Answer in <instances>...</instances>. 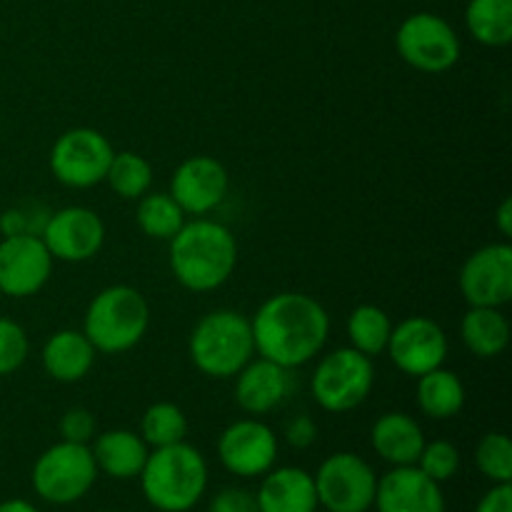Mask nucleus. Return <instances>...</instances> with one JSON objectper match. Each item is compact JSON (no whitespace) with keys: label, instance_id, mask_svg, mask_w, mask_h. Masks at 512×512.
I'll return each mask as SVG.
<instances>
[{"label":"nucleus","instance_id":"nucleus-30","mask_svg":"<svg viewBox=\"0 0 512 512\" xmlns=\"http://www.w3.org/2000/svg\"><path fill=\"white\" fill-rule=\"evenodd\" d=\"M475 465L493 485L512 483V443L505 433H488L475 448Z\"/></svg>","mask_w":512,"mask_h":512},{"label":"nucleus","instance_id":"nucleus-26","mask_svg":"<svg viewBox=\"0 0 512 512\" xmlns=\"http://www.w3.org/2000/svg\"><path fill=\"white\" fill-rule=\"evenodd\" d=\"M390 333H393V320L378 305H358L348 318V340L350 348L368 355L370 360L383 355L388 350Z\"/></svg>","mask_w":512,"mask_h":512},{"label":"nucleus","instance_id":"nucleus-8","mask_svg":"<svg viewBox=\"0 0 512 512\" xmlns=\"http://www.w3.org/2000/svg\"><path fill=\"white\" fill-rule=\"evenodd\" d=\"M395 48L410 68L430 75L450 70L463 53L453 25L443 15L428 13V10L408 15L400 23L395 33Z\"/></svg>","mask_w":512,"mask_h":512},{"label":"nucleus","instance_id":"nucleus-1","mask_svg":"<svg viewBox=\"0 0 512 512\" xmlns=\"http://www.w3.org/2000/svg\"><path fill=\"white\" fill-rule=\"evenodd\" d=\"M255 355L295 370L318 358L330 335V315L313 295H270L253 320Z\"/></svg>","mask_w":512,"mask_h":512},{"label":"nucleus","instance_id":"nucleus-33","mask_svg":"<svg viewBox=\"0 0 512 512\" xmlns=\"http://www.w3.org/2000/svg\"><path fill=\"white\" fill-rule=\"evenodd\" d=\"M30 355L28 333L13 318L0 315V378L18 373Z\"/></svg>","mask_w":512,"mask_h":512},{"label":"nucleus","instance_id":"nucleus-34","mask_svg":"<svg viewBox=\"0 0 512 512\" xmlns=\"http://www.w3.org/2000/svg\"><path fill=\"white\" fill-rule=\"evenodd\" d=\"M60 438L68 440V443H80L90 445L93 438L98 435V420L90 413L88 408H68L60 418Z\"/></svg>","mask_w":512,"mask_h":512},{"label":"nucleus","instance_id":"nucleus-7","mask_svg":"<svg viewBox=\"0 0 512 512\" xmlns=\"http://www.w3.org/2000/svg\"><path fill=\"white\" fill-rule=\"evenodd\" d=\"M375 385V368L368 355L338 348L325 355L313 370L310 393L325 413L343 415L360 408Z\"/></svg>","mask_w":512,"mask_h":512},{"label":"nucleus","instance_id":"nucleus-5","mask_svg":"<svg viewBox=\"0 0 512 512\" xmlns=\"http://www.w3.org/2000/svg\"><path fill=\"white\" fill-rule=\"evenodd\" d=\"M150 328V305L133 285H110L93 300L83 318V333L98 353L120 355L133 350Z\"/></svg>","mask_w":512,"mask_h":512},{"label":"nucleus","instance_id":"nucleus-24","mask_svg":"<svg viewBox=\"0 0 512 512\" xmlns=\"http://www.w3.org/2000/svg\"><path fill=\"white\" fill-rule=\"evenodd\" d=\"M418 408L430 420H450L465 408V385L443 365L418 378Z\"/></svg>","mask_w":512,"mask_h":512},{"label":"nucleus","instance_id":"nucleus-12","mask_svg":"<svg viewBox=\"0 0 512 512\" xmlns=\"http://www.w3.org/2000/svg\"><path fill=\"white\" fill-rule=\"evenodd\" d=\"M460 293L470 308H503L512 300V245L490 243L460 268Z\"/></svg>","mask_w":512,"mask_h":512},{"label":"nucleus","instance_id":"nucleus-36","mask_svg":"<svg viewBox=\"0 0 512 512\" xmlns=\"http://www.w3.org/2000/svg\"><path fill=\"white\" fill-rule=\"evenodd\" d=\"M318 438V425L310 415H298L285 425V443L295 450H305Z\"/></svg>","mask_w":512,"mask_h":512},{"label":"nucleus","instance_id":"nucleus-31","mask_svg":"<svg viewBox=\"0 0 512 512\" xmlns=\"http://www.w3.org/2000/svg\"><path fill=\"white\" fill-rule=\"evenodd\" d=\"M50 213L53 210L40 203V200H20V203L10 205L0 215V235L3 238H10V235H40Z\"/></svg>","mask_w":512,"mask_h":512},{"label":"nucleus","instance_id":"nucleus-19","mask_svg":"<svg viewBox=\"0 0 512 512\" xmlns=\"http://www.w3.org/2000/svg\"><path fill=\"white\" fill-rule=\"evenodd\" d=\"M260 512H318V493L315 480L308 470L273 468L263 475L258 490H255Z\"/></svg>","mask_w":512,"mask_h":512},{"label":"nucleus","instance_id":"nucleus-29","mask_svg":"<svg viewBox=\"0 0 512 512\" xmlns=\"http://www.w3.org/2000/svg\"><path fill=\"white\" fill-rule=\"evenodd\" d=\"M140 438L150 450L183 443L188 438V415L175 403H153L140 418Z\"/></svg>","mask_w":512,"mask_h":512},{"label":"nucleus","instance_id":"nucleus-28","mask_svg":"<svg viewBox=\"0 0 512 512\" xmlns=\"http://www.w3.org/2000/svg\"><path fill=\"white\" fill-rule=\"evenodd\" d=\"M105 183L110 185V190L118 198L138 200L153 185V165H150V160L145 155L133 153V150H123V153H115L113 160H110Z\"/></svg>","mask_w":512,"mask_h":512},{"label":"nucleus","instance_id":"nucleus-6","mask_svg":"<svg viewBox=\"0 0 512 512\" xmlns=\"http://www.w3.org/2000/svg\"><path fill=\"white\" fill-rule=\"evenodd\" d=\"M98 475L90 445L60 440L38 455L30 470V483L40 500L63 508L83 500L93 490Z\"/></svg>","mask_w":512,"mask_h":512},{"label":"nucleus","instance_id":"nucleus-21","mask_svg":"<svg viewBox=\"0 0 512 512\" xmlns=\"http://www.w3.org/2000/svg\"><path fill=\"white\" fill-rule=\"evenodd\" d=\"M98 350L90 345L83 330H58L43 345V370L55 383H80L93 370Z\"/></svg>","mask_w":512,"mask_h":512},{"label":"nucleus","instance_id":"nucleus-38","mask_svg":"<svg viewBox=\"0 0 512 512\" xmlns=\"http://www.w3.org/2000/svg\"><path fill=\"white\" fill-rule=\"evenodd\" d=\"M495 228H498V233L503 235L505 240L512 238V200L510 198H503V203H500L498 210H495Z\"/></svg>","mask_w":512,"mask_h":512},{"label":"nucleus","instance_id":"nucleus-32","mask_svg":"<svg viewBox=\"0 0 512 512\" xmlns=\"http://www.w3.org/2000/svg\"><path fill=\"white\" fill-rule=\"evenodd\" d=\"M415 465H418V468L423 470L428 478H433L435 483L443 485L458 475L460 450L455 448L450 440H433V443H428V440H425L423 453H420L418 463Z\"/></svg>","mask_w":512,"mask_h":512},{"label":"nucleus","instance_id":"nucleus-20","mask_svg":"<svg viewBox=\"0 0 512 512\" xmlns=\"http://www.w3.org/2000/svg\"><path fill=\"white\" fill-rule=\"evenodd\" d=\"M370 445L375 455L393 468L418 463L425 445V433L408 413H383L370 428Z\"/></svg>","mask_w":512,"mask_h":512},{"label":"nucleus","instance_id":"nucleus-10","mask_svg":"<svg viewBox=\"0 0 512 512\" xmlns=\"http://www.w3.org/2000/svg\"><path fill=\"white\" fill-rule=\"evenodd\" d=\"M113 143L95 128H70L50 148V170L65 188L85 190L108 175Z\"/></svg>","mask_w":512,"mask_h":512},{"label":"nucleus","instance_id":"nucleus-40","mask_svg":"<svg viewBox=\"0 0 512 512\" xmlns=\"http://www.w3.org/2000/svg\"><path fill=\"white\" fill-rule=\"evenodd\" d=\"M103 512H118V510H103Z\"/></svg>","mask_w":512,"mask_h":512},{"label":"nucleus","instance_id":"nucleus-17","mask_svg":"<svg viewBox=\"0 0 512 512\" xmlns=\"http://www.w3.org/2000/svg\"><path fill=\"white\" fill-rule=\"evenodd\" d=\"M373 508L378 512H445L443 485L418 465L390 468L378 478Z\"/></svg>","mask_w":512,"mask_h":512},{"label":"nucleus","instance_id":"nucleus-18","mask_svg":"<svg viewBox=\"0 0 512 512\" xmlns=\"http://www.w3.org/2000/svg\"><path fill=\"white\" fill-rule=\"evenodd\" d=\"M290 393V370L265 358H253L235 375V403L248 415H268Z\"/></svg>","mask_w":512,"mask_h":512},{"label":"nucleus","instance_id":"nucleus-16","mask_svg":"<svg viewBox=\"0 0 512 512\" xmlns=\"http://www.w3.org/2000/svg\"><path fill=\"white\" fill-rule=\"evenodd\" d=\"M228 188V170L210 155H190L173 170L170 178V195L185 215L213 213L225 200Z\"/></svg>","mask_w":512,"mask_h":512},{"label":"nucleus","instance_id":"nucleus-3","mask_svg":"<svg viewBox=\"0 0 512 512\" xmlns=\"http://www.w3.org/2000/svg\"><path fill=\"white\" fill-rule=\"evenodd\" d=\"M138 478L150 508L190 512L208 490V463L198 448L183 440L150 450Z\"/></svg>","mask_w":512,"mask_h":512},{"label":"nucleus","instance_id":"nucleus-4","mask_svg":"<svg viewBox=\"0 0 512 512\" xmlns=\"http://www.w3.org/2000/svg\"><path fill=\"white\" fill-rule=\"evenodd\" d=\"M188 353L198 373L213 380L235 378L255 355L250 318L240 310H210L195 323Z\"/></svg>","mask_w":512,"mask_h":512},{"label":"nucleus","instance_id":"nucleus-39","mask_svg":"<svg viewBox=\"0 0 512 512\" xmlns=\"http://www.w3.org/2000/svg\"><path fill=\"white\" fill-rule=\"evenodd\" d=\"M0 512H40V510L25 498H8L0 503Z\"/></svg>","mask_w":512,"mask_h":512},{"label":"nucleus","instance_id":"nucleus-27","mask_svg":"<svg viewBox=\"0 0 512 512\" xmlns=\"http://www.w3.org/2000/svg\"><path fill=\"white\" fill-rule=\"evenodd\" d=\"M135 220H138L140 233L153 240H173L185 225V213L170 193H145L138 198L135 208Z\"/></svg>","mask_w":512,"mask_h":512},{"label":"nucleus","instance_id":"nucleus-9","mask_svg":"<svg viewBox=\"0 0 512 512\" xmlns=\"http://www.w3.org/2000/svg\"><path fill=\"white\" fill-rule=\"evenodd\" d=\"M318 505L325 512H370L378 490V473L355 453H333L313 475Z\"/></svg>","mask_w":512,"mask_h":512},{"label":"nucleus","instance_id":"nucleus-11","mask_svg":"<svg viewBox=\"0 0 512 512\" xmlns=\"http://www.w3.org/2000/svg\"><path fill=\"white\" fill-rule=\"evenodd\" d=\"M280 443L268 423L243 418L230 423L218 438V460L230 475L243 480L263 478L278 463Z\"/></svg>","mask_w":512,"mask_h":512},{"label":"nucleus","instance_id":"nucleus-15","mask_svg":"<svg viewBox=\"0 0 512 512\" xmlns=\"http://www.w3.org/2000/svg\"><path fill=\"white\" fill-rule=\"evenodd\" d=\"M385 353L390 355V360H393L400 373L410 375V378H420V375L430 373V370L440 368L445 363V358H448V335L433 318L410 315V318L393 325Z\"/></svg>","mask_w":512,"mask_h":512},{"label":"nucleus","instance_id":"nucleus-23","mask_svg":"<svg viewBox=\"0 0 512 512\" xmlns=\"http://www.w3.org/2000/svg\"><path fill=\"white\" fill-rule=\"evenodd\" d=\"M460 338L480 360L503 355L510 345V323L503 308H468L460 323Z\"/></svg>","mask_w":512,"mask_h":512},{"label":"nucleus","instance_id":"nucleus-22","mask_svg":"<svg viewBox=\"0 0 512 512\" xmlns=\"http://www.w3.org/2000/svg\"><path fill=\"white\" fill-rule=\"evenodd\" d=\"M90 453H93L95 465H98V473L108 475L113 480H133L143 470L150 448L140 438V433L115 428L95 435Z\"/></svg>","mask_w":512,"mask_h":512},{"label":"nucleus","instance_id":"nucleus-2","mask_svg":"<svg viewBox=\"0 0 512 512\" xmlns=\"http://www.w3.org/2000/svg\"><path fill=\"white\" fill-rule=\"evenodd\" d=\"M170 243V270L190 293L223 288L238 265V240L218 220L185 223Z\"/></svg>","mask_w":512,"mask_h":512},{"label":"nucleus","instance_id":"nucleus-13","mask_svg":"<svg viewBox=\"0 0 512 512\" xmlns=\"http://www.w3.org/2000/svg\"><path fill=\"white\" fill-rule=\"evenodd\" d=\"M40 238L53 260L85 263L103 250L105 223L95 210L85 205H68L50 213Z\"/></svg>","mask_w":512,"mask_h":512},{"label":"nucleus","instance_id":"nucleus-37","mask_svg":"<svg viewBox=\"0 0 512 512\" xmlns=\"http://www.w3.org/2000/svg\"><path fill=\"white\" fill-rule=\"evenodd\" d=\"M473 512H512V485H493V488L478 500Z\"/></svg>","mask_w":512,"mask_h":512},{"label":"nucleus","instance_id":"nucleus-14","mask_svg":"<svg viewBox=\"0 0 512 512\" xmlns=\"http://www.w3.org/2000/svg\"><path fill=\"white\" fill-rule=\"evenodd\" d=\"M53 255L40 235L0 238V293L8 298H30L48 285Z\"/></svg>","mask_w":512,"mask_h":512},{"label":"nucleus","instance_id":"nucleus-35","mask_svg":"<svg viewBox=\"0 0 512 512\" xmlns=\"http://www.w3.org/2000/svg\"><path fill=\"white\" fill-rule=\"evenodd\" d=\"M208 512H260L255 493L248 488H223L213 495Z\"/></svg>","mask_w":512,"mask_h":512},{"label":"nucleus","instance_id":"nucleus-25","mask_svg":"<svg viewBox=\"0 0 512 512\" xmlns=\"http://www.w3.org/2000/svg\"><path fill=\"white\" fill-rule=\"evenodd\" d=\"M465 28L485 48H505L512 40V0H470Z\"/></svg>","mask_w":512,"mask_h":512}]
</instances>
